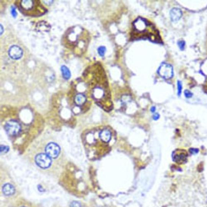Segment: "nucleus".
<instances>
[{
  "instance_id": "nucleus-23",
  "label": "nucleus",
  "mask_w": 207,
  "mask_h": 207,
  "mask_svg": "<svg viewBox=\"0 0 207 207\" xmlns=\"http://www.w3.org/2000/svg\"><path fill=\"white\" fill-rule=\"evenodd\" d=\"M155 111H156V108H155V107H151V112H155Z\"/></svg>"
},
{
  "instance_id": "nucleus-17",
  "label": "nucleus",
  "mask_w": 207,
  "mask_h": 207,
  "mask_svg": "<svg viewBox=\"0 0 207 207\" xmlns=\"http://www.w3.org/2000/svg\"><path fill=\"white\" fill-rule=\"evenodd\" d=\"M9 150V147L7 146L1 145V153L2 154L6 153Z\"/></svg>"
},
{
  "instance_id": "nucleus-10",
  "label": "nucleus",
  "mask_w": 207,
  "mask_h": 207,
  "mask_svg": "<svg viewBox=\"0 0 207 207\" xmlns=\"http://www.w3.org/2000/svg\"><path fill=\"white\" fill-rule=\"evenodd\" d=\"M99 136L101 140L106 143L109 142L111 139V132L107 129H103L101 131Z\"/></svg>"
},
{
  "instance_id": "nucleus-19",
  "label": "nucleus",
  "mask_w": 207,
  "mask_h": 207,
  "mask_svg": "<svg viewBox=\"0 0 207 207\" xmlns=\"http://www.w3.org/2000/svg\"><path fill=\"white\" fill-rule=\"evenodd\" d=\"M71 207H81V205L78 202L74 201L71 203Z\"/></svg>"
},
{
  "instance_id": "nucleus-13",
  "label": "nucleus",
  "mask_w": 207,
  "mask_h": 207,
  "mask_svg": "<svg viewBox=\"0 0 207 207\" xmlns=\"http://www.w3.org/2000/svg\"><path fill=\"white\" fill-rule=\"evenodd\" d=\"M61 71L63 77L65 79H69L71 77V73L69 69L66 66H63L61 67Z\"/></svg>"
},
{
  "instance_id": "nucleus-5",
  "label": "nucleus",
  "mask_w": 207,
  "mask_h": 207,
  "mask_svg": "<svg viewBox=\"0 0 207 207\" xmlns=\"http://www.w3.org/2000/svg\"><path fill=\"white\" fill-rule=\"evenodd\" d=\"M158 73L161 77L165 79H169L174 75L172 67L168 63H163L159 67Z\"/></svg>"
},
{
  "instance_id": "nucleus-2",
  "label": "nucleus",
  "mask_w": 207,
  "mask_h": 207,
  "mask_svg": "<svg viewBox=\"0 0 207 207\" xmlns=\"http://www.w3.org/2000/svg\"><path fill=\"white\" fill-rule=\"evenodd\" d=\"M36 151L34 161L36 165L42 169H45L50 168L52 163L53 159L41 148L39 149V151L37 150Z\"/></svg>"
},
{
  "instance_id": "nucleus-8",
  "label": "nucleus",
  "mask_w": 207,
  "mask_h": 207,
  "mask_svg": "<svg viewBox=\"0 0 207 207\" xmlns=\"http://www.w3.org/2000/svg\"><path fill=\"white\" fill-rule=\"evenodd\" d=\"M9 54L10 57L14 59H18L21 58L23 55V51L17 45H13L10 48Z\"/></svg>"
},
{
  "instance_id": "nucleus-6",
  "label": "nucleus",
  "mask_w": 207,
  "mask_h": 207,
  "mask_svg": "<svg viewBox=\"0 0 207 207\" xmlns=\"http://www.w3.org/2000/svg\"><path fill=\"white\" fill-rule=\"evenodd\" d=\"M6 133L10 136H15L20 133L21 127L18 121L11 120L6 122L5 126Z\"/></svg>"
},
{
  "instance_id": "nucleus-21",
  "label": "nucleus",
  "mask_w": 207,
  "mask_h": 207,
  "mask_svg": "<svg viewBox=\"0 0 207 207\" xmlns=\"http://www.w3.org/2000/svg\"><path fill=\"white\" fill-rule=\"evenodd\" d=\"M11 14L13 15V16L14 17H16L17 15V12L16 10H15V8L14 6H12L11 8Z\"/></svg>"
},
{
  "instance_id": "nucleus-7",
  "label": "nucleus",
  "mask_w": 207,
  "mask_h": 207,
  "mask_svg": "<svg viewBox=\"0 0 207 207\" xmlns=\"http://www.w3.org/2000/svg\"><path fill=\"white\" fill-rule=\"evenodd\" d=\"M188 156V155L185 150L178 149L173 152L172 158L173 161L175 162L183 164L187 161Z\"/></svg>"
},
{
  "instance_id": "nucleus-1",
  "label": "nucleus",
  "mask_w": 207,
  "mask_h": 207,
  "mask_svg": "<svg viewBox=\"0 0 207 207\" xmlns=\"http://www.w3.org/2000/svg\"><path fill=\"white\" fill-rule=\"evenodd\" d=\"M132 40L148 39L156 43H162L160 32L148 19L139 17L132 23L130 34Z\"/></svg>"
},
{
  "instance_id": "nucleus-15",
  "label": "nucleus",
  "mask_w": 207,
  "mask_h": 207,
  "mask_svg": "<svg viewBox=\"0 0 207 207\" xmlns=\"http://www.w3.org/2000/svg\"><path fill=\"white\" fill-rule=\"evenodd\" d=\"M182 89V82L180 81H178L177 82V90H178V95L180 96Z\"/></svg>"
},
{
  "instance_id": "nucleus-18",
  "label": "nucleus",
  "mask_w": 207,
  "mask_h": 207,
  "mask_svg": "<svg viewBox=\"0 0 207 207\" xmlns=\"http://www.w3.org/2000/svg\"><path fill=\"white\" fill-rule=\"evenodd\" d=\"M184 94L185 96L187 98H191L192 97L193 93L191 92V91H190L189 90H185V91Z\"/></svg>"
},
{
  "instance_id": "nucleus-9",
  "label": "nucleus",
  "mask_w": 207,
  "mask_h": 207,
  "mask_svg": "<svg viewBox=\"0 0 207 207\" xmlns=\"http://www.w3.org/2000/svg\"><path fill=\"white\" fill-rule=\"evenodd\" d=\"M182 11L178 8H174L171 10L170 16L171 19L173 22H177L182 17Z\"/></svg>"
},
{
  "instance_id": "nucleus-22",
  "label": "nucleus",
  "mask_w": 207,
  "mask_h": 207,
  "mask_svg": "<svg viewBox=\"0 0 207 207\" xmlns=\"http://www.w3.org/2000/svg\"><path fill=\"white\" fill-rule=\"evenodd\" d=\"M160 115L158 113L155 114V115H153V116H152V118H153V120H158V119L160 118Z\"/></svg>"
},
{
  "instance_id": "nucleus-3",
  "label": "nucleus",
  "mask_w": 207,
  "mask_h": 207,
  "mask_svg": "<svg viewBox=\"0 0 207 207\" xmlns=\"http://www.w3.org/2000/svg\"><path fill=\"white\" fill-rule=\"evenodd\" d=\"M43 148L45 152L53 160L58 159L62 154L61 148L59 144L54 141L47 142Z\"/></svg>"
},
{
  "instance_id": "nucleus-14",
  "label": "nucleus",
  "mask_w": 207,
  "mask_h": 207,
  "mask_svg": "<svg viewBox=\"0 0 207 207\" xmlns=\"http://www.w3.org/2000/svg\"><path fill=\"white\" fill-rule=\"evenodd\" d=\"M98 54L100 56L103 57L105 54L106 51V47L104 46H100L98 48Z\"/></svg>"
},
{
  "instance_id": "nucleus-12",
  "label": "nucleus",
  "mask_w": 207,
  "mask_h": 207,
  "mask_svg": "<svg viewBox=\"0 0 207 207\" xmlns=\"http://www.w3.org/2000/svg\"><path fill=\"white\" fill-rule=\"evenodd\" d=\"M86 97L83 94H79L75 97V102L77 106H82L85 103Z\"/></svg>"
},
{
  "instance_id": "nucleus-4",
  "label": "nucleus",
  "mask_w": 207,
  "mask_h": 207,
  "mask_svg": "<svg viewBox=\"0 0 207 207\" xmlns=\"http://www.w3.org/2000/svg\"><path fill=\"white\" fill-rule=\"evenodd\" d=\"M37 1H20L19 4V7L23 12L25 13L26 14H35L34 11H35L37 14L39 15V13L36 11L35 9H38L39 7H41L42 6H39V3H36Z\"/></svg>"
},
{
  "instance_id": "nucleus-11",
  "label": "nucleus",
  "mask_w": 207,
  "mask_h": 207,
  "mask_svg": "<svg viewBox=\"0 0 207 207\" xmlns=\"http://www.w3.org/2000/svg\"><path fill=\"white\" fill-rule=\"evenodd\" d=\"M2 191L3 193L6 196H10L14 195L15 192V188L12 185L10 184H6L2 188Z\"/></svg>"
},
{
  "instance_id": "nucleus-16",
  "label": "nucleus",
  "mask_w": 207,
  "mask_h": 207,
  "mask_svg": "<svg viewBox=\"0 0 207 207\" xmlns=\"http://www.w3.org/2000/svg\"><path fill=\"white\" fill-rule=\"evenodd\" d=\"M178 45L180 49L181 50H185V41H180L178 43Z\"/></svg>"
},
{
  "instance_id": "nucleus-20",
  "label": "nucleus",
  "mask_w": 207,
  "mask_h": 207,
  "mask_svg": "<svg viewBox=\"0 0 207 207\" xmlns=\"http://www.w3.org/2000/svg\"><path fill=\"white\" fill-rule=\"evenodd\" d=\"M190 153L192 154H196L199 152V150L196 148H192L189 150Z\"/></svg>"
},
{
  "instance_id": "nucleus-24",
  "label": "nucleus",
  "mask_w": 207,
  "mask_h": 207,
  "mask_svg": "<svg viewBox=\"0 0 207 207\" xmlns=\"http://www.w3.org/2000/svg\"><path fill=\"white\" fill-rule=\"evenodd\" d=\"M1 35L2 34V26L1 25Z\"/></svg>"
}]
</instances>
